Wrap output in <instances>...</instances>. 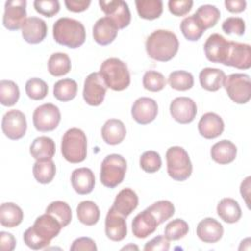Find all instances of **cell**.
I'll use <instances>...</instances> for the list:
<instances>
[{
	"mask_svg": "<svg viewBox=\"0 0 251 251\" xmlns=\"http://www.w3.org/2000/svg\"><path fill=\"white\" fill-rule=\"evenodd\" d=\"M62 228L61 224L56 218L45 213L37 217L33 226L25 231L24 242L33 250L43 249L60 233Z\"/></svg>",
	"mask_w": 251,
	"mask_h": 251,
	"instance_id": "6da1fadb",
	"label": "cell"
},
{
	"mask_svg": "<svg viewBox=\"0 0 251 251\" xmlns=\"http://www.w3.org/2000/svg\"><path fill=\"white\" fill-rule=\"evenodd\" d=\"M178 39L176 35L170 30L157 29L153 31L146 39L145 49L147 55L159 62H168L172 60L178 51Z\"/></svg>",
	"mask_w": 251,
	"mask_h": 251,
	"instance_id": "7a4b0ae2",
	"label": "cell"
},
{
	"mask_svg": "<svg viewBox=\"0 0 251 251\" xmlns=\"http://www.w3.org/2000/svg\"><path fill=\"white\" fill-rule=\"evenodd\" d=\"M53 37L61 45L77 48L84 43L86 32L84 25L79 21L63 17L53 25Z\"/></svg>",
	"mask_w": 251,
	"mask_h": 251,
	"instance_id": "3957f363",
	"label": "cell"
},
{
	"mask_svg": "<svg viewBox=\"0 0 251 251\" xmlns=\"http://www.w3.org/2000/svg\"><path fill=\"white\" fill-rule=\"evenodd\" d=\"M107 87L115 91H122L130 84V74L125 62L118 58L106 59L99 71Z\"/></svg>",
	"mask_w": 251,
	"mask_h": 251,
	"instance_id": "277c9868",
	"label": "cell"
},
{
	"mask_svg": "<svg viewBox=\"0 0 251 251\" xmlns=\"http://www.w3.org/2000/svg\"><path fill=\"white\" fill-rule=\"evenodd\" d=\"M61 152L63 157L70 163L76 164L84 161L87 154L85 133L77 127L68 129L62 137Z\"/></svg>",
	"mask_w": 251,
	"mask_h": 251,
	"instance_id": "5b68a950",
	"label": "cell"
},
{
	"mask_svg": "<svg viewBox=\"0 0 251 251\" xmlns=\"http://www.w3.org/2000/svg\"><path fill=\"white\" fill-rule=\"evenodd\" d=\"M167 172L176 181L187 179L192 173V164L188 153L180 146H172L166 152Z\"/></svg>",
	"mask_w": 251,
	"mask_h": 251,
	"instance_id": "8992f818",
	"label": "cell"
},
{
	"mask_svg": "<svg viewBox=\"0 0 251 251\" xmlns=\"http://www.w3.org/2000/svg\"><path fill=\"white\" fill-rule=\"evenodd\" d=\"M126 173V161L119 154L104 158L100 168V181L108 188H115L123 182Z\"/></svg>",
	"mask_w": 251,
	"mask_h": 251,
	"instance_id": "52a82bcc",
	"label": "cell"
},
{
	"mask_svg": "<svg viewBox=\"0 0 251 251\" xmlns=\"http://www.w3.org/2000/svg\"><path fill=\"white\" fill-rule=\"evenodd\" d=\"M223 85L228 97L237 104H245L251 98V81L247 74H231L225 77Z\"/></svg>",
	"mask_w": 251,
	"mask_h": 251,
	"instance_id": "ba28073f",
	"label": "cell"
},
{
	"mask_svg": "<svg viewBox=\"0 0 251 251\" xmlns=\"http://www.w3.org/2000/svg\"><path fill=\"white\" fill-rule=\"evenodd\" d=\"M61 121L59 108L52 103H45L38 106L32 115L33 126L36 130L47 132L54 130Z\"/></svg>",
	"mask_w": 251,
	"mask_h": 251,
	"instance_id": "9c48e42d",
	"label": "cell"
},
{
	"mask_svg": "<svg viewBox=\"0 0 251 251\" xmlns=\"http://www.w3.org/2000/svg\"><path fill=\"white\" fill-rule=\"evenodd\" d=\"M107 86L99 72L89 74L83 83L82 96L90 106H99L104 101Z\"/></svg>",
	"mask_w": 251,
	"mask_h": 251,
	"instance_id": "30bf717a",
	"label": "cell"
},
{
	"mask_svg": "<svg viewBox=\"0 0 251 251\" xmlns=\"http://www.w3.org/2000/svg\"><path fill=\"white\" fill-rule=\"evenodd\" d=\"M2 131L12 140H18L24 137L26 131L27 124L25 116L20 110H10L2 118Z\"/></svg>",
	"mask_w": 251,
	"mask_h": 251,
	"instance_id": "8fae6325",
	"label": "cell"
},
{
	"mask_svg": "<svg viewBox=\"0 0 251 251\" xmlns=\"http://www.w3.org/2000/svg\"><path fill=\"white\" fill-rule=\"evenodd\" d=\"M26 1H6L3 15V25L9 30H18L26 21Z\"/></svg>",
	"mask_w": 251,
	"mask_h": 251,
	"instance_id": "7c38bea8",
	"label": "cell"
},
{
	"mask_svg": "<svg viewBox=\"0 0 251 251\" xmlns=\"http://www.w3.org/2000/svg\"><path fill=\"white\" fill-rule=\"evenodd\" d=\"M101 10L114 21L119 29L126 27L130 24L131 16L128 5L122 0H99Z\"/></svg>",
	"mask_w": 251,
	"mask_h": 251,
	"instance_id": "4fadbf2b",
	"label": "cell"
},
{
	"mask_svg": "<svg viewBox=\"0 0 251 251\" xmlns=\"http://www.w3.org/2000/svg\"><path fill=\"white\" fill-rule=\"evenodd\" d=\"M230 41H227L219 33H213L207 38L204 44V52L210 62L226 65Z\"/></svg>",
	"mask_w": 251,
	"mask_h": 251,
	"instance_id": "5bb4252c",
	"label": "cell"
},
{
	"mask_svg": "<svg viewBox=\"0 0 251 251\" xmlns=\"http://www.w3.org/2000/svg\"><path fill=\"white\" fill-rule=\"evenodd\" d=\"M170 113L177 123L189 124L196 117L197 106L189 97H176L170 104Z\"/></svg>",
	"mask_w": 251,
	"mask_h": 251,
	"instance_id": "9a60e30c",
	"label": "cell"
},
{
	"mask_svg": "<svg viewBox=\"0 0 251 251\" xmlns=\"http://www.w3.org/2000/svg\"><path fill=\"white\" fill-rule=\"evenodd\" d=\"M157 115L158 104L152 98L140 97L132 104L131 116L133 120L140 125H146L153 122Z\"/></svg>",
	"mask_w": 251,
	"mask_h": 251,
	"instance_id": "2e32d148",
	"label": "cell"
},
{
	"mask_svg": "<svg viewBox=\"0 0 251 251\" xmlns=\"http://www.w3.org/2000/svg\"><path fill=\"white\" fill-rule=\"evenodd\" d=\"M105 233L113 241H122L127 234L126 217L112 207L109 209L105 219Z\"/></svg>",
	"mask_w": 251,
	"mask_h": 251,
	"instance_id": "e0dca14e",
	"label": "cell"
},
{
	"mask_svg": "<svg viewBox=\"0 0 251 251\" xmlns=\"http://www.w3.org/2000/svg\"><path fill=\"white\" fill-rule=\"evenodd\" d=\"M119 27L109 17H103L96 21L92 28V35L96 43L105 46L112 43L118 35Z\"/></svg>",
	"mask_w": 251,
	"mask_h": 251,
	"instance_id": "ac0fdd59",
	"label": "cell"
},
{
	"mask_svg": "<svg viewBox=\"0 0 251 251\" xmlns=\"http://www.w3.org/2000/svg\"><path fill=\"white\" fill-rule=\"evenodd\" d=\"M225 66L234 67L239 70H247L251 67L250 45L230 41L229 52Z\"/></svg>",
	"mask_w": 251,
	"mask_h": 251,
	"instance_id": "d6986e66",
	"label": "cell"
},
{
	"mask_svg": "<svg viewBox=\"0 0 251 251\" xmlns=\"http://www.w3.org/2000/svg\"><path fill=\"white\" fill-rule=\"evenodd\" d=\"M225 129L223 119L216 113H205L198 122L199 133L207 139H214L220 136Z\"/></svg>",
	"mask_w": 251,
	"mask_h": 251,
	"instance_id": "ffe728a7",
	"label": "cell"
},
{
	"mask_svg": "<svg viewBox=\"0 0 251 251\" xmlns=\"http://www.w3.org/2000/svg\"><path fill=\"white\" fill-rule=\"evenodd\" d=\"M159 223L157 222L154 215L146 208L139 214H137L131 223L132 233L137 238H146L148 235L152 234Z\"/></svg>",
	"mask_w": 251,
	"mask_h": 251,
	"instance_id": "44dd1931",
	"label": "cell"
},
{
	"mask_svg": "<svg viewBox=\"0 0 251 251\" xmlns=\"http://www.w3.org/2000/svg\"><path fill=\"white\" fill-rule=\"evenodd\" d=\"M22 35L27 43H40L47 35V25L40 18L29 17L22 27Z\"/></svg>",
	"mask_w": 251,
	"mask_h": 251,
	"instance_id": "7402d4cb",
	"label": "cell"
},
{
	"mask_svg": "<svg viewBox=\"0 0 251 251\" xmlns=\"http://www.w3.org/2000/svg\"><path fill=\"white\" fill-rule=\"evenodd\" d=\"M196 234L205 243H216L223 237L224 227L217 220L205 218L198 223Z\"/></svg>",
	"mask_w": 251,
	"mask_h": 251,
	"instance_id": "603a6c76",
	"label": "cell"
},
{
	"mask_svg": "<svg viewBox=\"0 0 251 251\" xmlns=\"http://www.w3.org/2000/svg\"><path fill=\"white\" fill-rule=\"evenodd\" d=\"M72 186L75 191L80 195L90 193L95 185V176L93 172L85 167L73 171L71 176Z\"/></svg>",
	"mask_w": 251,
	"mask_h": 251,
	"instance_id": "cb8c5ba5",
	"label": "cell"
},
{
	"mask_svg": "<svg viewBox=\"0 0 251 251\" xmlns=\"http://www.w3.org/2000/svg\"><path fill=\"white\" fill-rule=\"evenodd\" d=\"M101 135L107 144L117 145L125 139L126 128L121 120L109 119L101 128Z\"/></svg>",
	"mask_w": 251,
	"mask_h": 251,
	"instance_id": "d4e9b609",
	"label": "cell"
},
{
	"mask_svg": "<svg viewBox=\"0 0 251 251\" xmlns=\"http://www.w3.org/2000/svg\"><path fill=\"white\" fill-rule=\"evenodd\" d=\"M137 206L138 196L135 191L130 188H124L117 194L112 208L126 218L137 208Z\"/></svg>",
	"mask_w": 251,
	"mask_h": 251,
	"instance_id": "484cf974",
	"label": "cell"
},
{
	"mask_svg": "<svg viewBox=\"0 0 251 251\" xmlns=\"http://www.w3.org/2000/svg\"><path fill=\"white\" fill-rule=\"evenodd\" d=\"M236 154L237 148L235 144L227 139H223L215 143L211 148L212 159L220 165H226L233 162Z\"/></svg>",
	"mask_w": 251,
	"mask_h": 251,
	"instance_id": "4316f807",
	"label": "cell"
},
{
	"mask_svg": "<svg viewBox=\"0 0 251 251\" xmlns=\"http://www.w3.org/2000/svg\"><path fill=\"white\" fill-rule=\"evenodd\" d=\"M226 74L217 68H204L199 74L201 86L208 91H217L223 86Z\"/></svg>",
	"mask_w": 251,
	"mask_h": 251,
	"instance_id": "83f0119b",
	"label": "cell"
},
{
	"mask_svg": "<svg viewBox=\"0 0 251 251\" xmlns=\"http://www.w3.org/2000/svg\"><path fill=\"white\" fill-rule=\"evenodd\" d=\"M31 157L35 160L52 159L56 152V145L52 138L48 136L36 137L29 147Z\"/></svg>",
	"mask_w": 251,
	"mask_h": 251,
	"instance_id": "f1b7e54d",
	"label": "cell"
},
{
	"mask_svg": "<svg viewBox=\"0 0 251 251\" xmlns=\"http://www.w3.org/2000/svg\"><path fill=\"white\" fill-rule=\"evenodd\" d=\"M218 216L227 224H233L241 218V208L238 202L232 198H223L217 206Z\"/></svg>",
	"mask_w": 251,
	"mask_h": 251,
	"instance_id": "f546056e",
	"label": "cell"
},
{
	"mask_svg": "<svg viewBox=\"0 0 251 251\" xmlns=\"http://www.w3.org/2000/svg\"><path fill=\"white\" fill-rule=\"evenodd\" d=\"M24 219L23 210L15 203H3L0 206V223L6 227H16Z\"/></svg>",
	"mask_w": 251,
	"mask_h": 251,
	"instance_id": "4dcf8cb0",
	"label": "cell"
},
{
	"mask_svg": "<svg viewBox=\"0 0 251 251\" xmlns=\"http://www.w3.org/2000/svg\"><path fill=\"white\" fill-rule=\"evenodd\" d=\"M193 15L202 28L206 30L216 25L221 17V12L216 6L205 4L201 5Z\"/></svg>",
	"mask_w": 251,
	"mask_h": 251,
	"instance_id": "1f68e13d",
	"label": "cell"
},
{
	"mask_svg": "<svg viewBox=\"0 0 251 251\" xmlns=\"http://www.w3.org/2000/svg\"><path fill=\"white\" fill-rule=\"evenodd\" d=\"M32 174L36 181L42 184L51 182L56 175V166L52 159L36 160L32 167Z\"/></svg>",
	"mask_w": 251,
	"mask_h": 251,
	"instance_id": "d6a6232c",
	"label": "cell"
},
{
	"mask_svg": "<svg viewBox=\"0 0 251 251\" xmlns=\"http://www.w3.org/2000/svg\"><path fill=\"white\" fill-rule=\"evenodd\" d=\"M76 215L81 224L94 226L100 219V210L93 201L85 200L77 205Z\"/></svg>",
	"mask_w": 251,
	"mask_h": 251,
	"instance_id": "836d02e7",
	"label": "cell"
},
{
	"mask_svg": "<svg viewBox=\"0 0 251 251\" xmlns=\"http://www.w3.org/2000/svg\"><path fill=\"white\" fill-rule=\"evenodd\" d=\"M77 93V83L72 78H63L54 84V97L61 102L73 100Z\"/></svg>",
	"mask_w": 251,
	"mask_h": 251,
	"instance_id": "e575fe53",
	"label": "cell"
},
{
	"mask_svg": "<svg viewBox=\"0 0 251 251\" xmlns=\"http://www.w3.org/2000/svg\"><path fill=\"white\" fill-rule=\"evenodd\" d=\"M135 6L139 17L145 20H155L163 13L161 0H135Z\"/></svg>",
	"mask_w": 251,
	"mask_h": 251,
	"instance_id": "d590c367",
	"label": "cell"
},
{
	"mask_svg": "<svg viewBox=\"0 0 251 251\" xmlns=\"http://www.w3.org/2000/svg\"><path fill=\"white\" fill-rule=\"evenodd\" d=\"M71 68V59L66 53H54L48 60V71L53 76L65 75Z\"/></svg>",
	"mask_w": 251,
	"mask_h": 251,
	"instance_id": "8d00e7d4",
	"label": "cell"
},
{
	"mask_svg": "<svg viewBox=\"0 0 251 251\" xmlns=\"http://www.w3.org/2000/svg\"><path fill=\"white\" fill-rule=\"evenodd\" d=\"M45 213L52 215L54 218H56L59 223L61 224L62 227L67 226L71 221H72V210L68 203L64 201H53L51 202L46 210Z\"/></svg>",
	"mask_w": 251,
	"mask_h": 251,
	"instance_id": "74e56055",
	"label": "cell"
},
{
	"mask_svg": "<svg viewBox=\"0 0 251 251\" xmlns=\"http://www.w3.org/2000/svg\"><path fill=\"white\" fill-rule=\"evenodd\" d=\"M20 98V89L13 80L2 79L0 81V103L3 106L11 107L15 105Z\"/></svg>",
	"mask_w": 251,
	"mask_h": 251,
	"instance_id": "f35d334b",
	"label": "cell"
},
{
	"mask_svg": "<svg viewBox=\"0 0 251 251\" xmlns=\"http://www.w3.org/2000/svg\"><path fill=\"white\" fill-rule=\"evenodd\" d=\"M170 86L178 91H185L192 88L194 78L191 73L186 71H175L168 77Z\"/></svg>",
	"mask_w": 251,
	"mask_h": 251,
	"instance_id": "ab89813d",
	"label": "cell"
},
{
	"mask_svg": "<svg viewBox=\"0 0 251 251\" xmlns=\"http://www.w3.org/2000/svg\"><path fill=\"white\" fill-rule=\"evenodd\" d=\"M179 27L183 36L189 41H196L200 39L203 32L205 31L195 19L194 15L184 18L181 21Z\"/></svg>",
	"mask_w": 251,
	"mask_h": 251,
	"instance_id": "60d3db41",
	"label": "cell"
},
{
	"mask_svg": "<svg viewBox=\"0 0 251 251\" xmlns=\"http://www.w3.org/2000/svg\"><path fill=\"white\" fill-rule=\"evenodd\" d=\"M147 209L154 215L159 225L172 218L175 214V206L171 201L168 200L157 201L151 206L147 207Z\"/></svg>",
	"mask_w": 251,
	"mask_h": 251,
	"instance_id": "b9f144b4",
	"label": "cell"
},
{
	"mask_svg": "<svg viewBox=\"0 0 251 251\" xmlns=\"http://www.w3.org/2000/svg\"><path fill=\"white\" fill-rule=\"evenodd\" d=\"M189 230L188 224L182 219H176L167 224L165 227V236L169 240H178L184 237Z\"/></svg>",
	"mask_w": 251,
	"mask_h": 251,
	"instance_id": "7bdbcfd3",
	"label": "cell"
},
{
	"mask_svg": "<svg viewBox=\"0 0 251 251\" xmlns=\"http://www.w3.org/2000/svg\"><path fill=\"white\" fill-rule=\"evenodd\" d=\"M25 92L32 100H42L48 93V85L41 78L32 77L25 83Z\"/></svg>",
	"mask_w": 251,
	"mask_h": 251,
	"instance_id": "ee69618b",
	"label": "cell"
},
{
	"mask_svg": "<svg viewBox=\"0 0 251 251\" xmlns=\"http://www.w3.org/2000/svg\"><path fill=\"white\" fill-rule=\"evenodd\" d=\"M166 78L163 74L157 71H147L142 78L143 87L152 92L161 91L166 86Z\"/></svg>",
	"mask_w": 251,
	"mask_h": 251,
	"instance_id": "f6af8a7d",
	"label": "cell"
},
{
	"mask_svg": "<svg viewBox=\"0 0 251 251\" xmlns=\"http://www.w3.org/2000/svg\"><path fill=\"white\" fill-rule=\"evenodd\" d=\"M139 165L144 172L153 174L160 170L162 166V159L158 152L148 150L141 155L139 159Z\"/></svg>",
	"mask_w": 251,
	"mask_h": 251,
	"instance_id": "bcb514c9",
	"label": "cell"
},
{
	"mask_svg": "<svg viewBox=\"0 0 251 251\" xmlns=\"http://www.w3.org/2000/svg\"><path fill=\"white\" fill-rule=\"evenodd\" d=\"M33 7L37 13L48 18L55 16L60 11L58 0H35Z\"/></svg>",
	"mask_w": 251,
	"mask_h": 251,
	"instance_id": "7dc6e473",
	"label": "cell"
},
{
	"mask_svg": "<svg viewBox=\"0 0 251 251\" xmlns=\"http://www.w3.org/2000/svg\"><path fill=\"white\" fill-rule=\"evenodd\" d=\"M222 29L226 34L234 33L241 36L245 32V22L239 17H229L224 21Z\"/></svg>",
	"mask_w": 251,
	"mask_h": 251,
	"instance_id": "c3c4849f",
	"label": "cell"
},
{
	"mask_svg": "<svg viewBox=\"0 0 251 251\" xmlns=\"http://www.w3.org/2000/svg\"><path fill=\"white\" fill-rule=\"evenodd\" d=\"M192 0H170L168 2L169 11L176 17H181L186 15L192 8Z\"/></svg>",
	"mask_w": 251,
	"mask_h": 251,
	"instance_id": "681fc988",
	"label": "cell"
},
{
	"mask_svg": "<svg viewBox=\"0 0 251 251\" xmlns=\"http://www.w3.org/2000/svg\"><path fill=\"white\" fill-rule=\"evenodd\" d=\"M143 249L145 251H168L170 249V240L165 235H158L148 241Z\"/></svg>",
	"mask_w": 251,
	"mask_h": 251,
	"instance_id": "f907efd6",
	"label": "cell"
},
{
	"mask_svg": "<svg viewBox=\"0 0 251 251\" xmlns=\"http://www.w3.org/2000/svg\"><path fill=\"white\" fill-rule=\"evenodd\" d=\"M71 251H96L97 246L90 237H78L75 239L70 247Z\"/></svg>",
	"mask_w": 251,
	"mask_h": 251,
	"instance_id": "816d5d0a",
	"label": "cell"
},
{
	"mask_svg": "<svg viewBox=\"0 0 251 251\" xmlns=\"http://www.w3.org/2000/svg\"><path fill=\"white\" fill-rule=\"evenodd\" d=\"M16 238L14 235L7 231L0 232V248L3 251H12L16 247Z\"/></svg>",
	"mask_w": 251,
	"mask_h": 251,
	"instance_id": "f5cc1de1",
	"label": "cell"
},
{
	"mask_svg": "<svg viewBox=\"0 0 251 251\" xmlns=\"http://www.w3.org/2000/svg\"><path fill=\"white\" fill-rule=\"evenodd\" d=\"M90 3H91L90 0H66L65 1V5L67 9L74 13H80L85 11L89 7Z\"/></svg>",
	"mask_w": 251,
	"mask_h": 251,
	"instance_id": "db71d44e",
	"label": "cell"
},
{
	"mask_svg": "<svg viewBox=\"0 0 251 251\" xmlns=\"http://www.w3.org/2000/svg\"><path fill=\"white\" fill-rule=\"evenodd\" d=\"M225 6L230 13H241L246 8L245 0H226Z\"/></svg>",
	"mask_w": 251,
	"mask_h": 251,
	"instance_id": "11a10c76",
	"label": "cell"
},
{
	"mask_svg": "<svg viewBox=\"0 0 251 251\" xmlns=\"http://www.w3.org/2000/svg\"><path fill=\"white\" fill-rule=\"evenodd\" d=\"M250 179L251 177L250 176H247L240 184V193L242 195V197L245 199V202L247 204V206L249 207V202H248V199L247 197L249 196V191H250Z\"/></svg>",
	"mask_w": 251,
	"mask_h": 251,
	"instance_id": "9f6ffc18",
	"label": "cell"
},
{
	"mask_svg": "<svg viewBox=\"0 0 251 251\" xmlns=\"http://www.w3.org/2000/svg\"><path fill=\"white\" fill-rule=\"evenodd\" d=\"M128 248H134V249H136V250L138 249V247L135 246V245H128V246H125V247L123 248V250H124V249H128Z\"/></svg>",
	"mask_w": 251,
	"mask_h": 251,
	"instance_id": "6f0895ef",
	"label": "cell"
}]
</instances>
